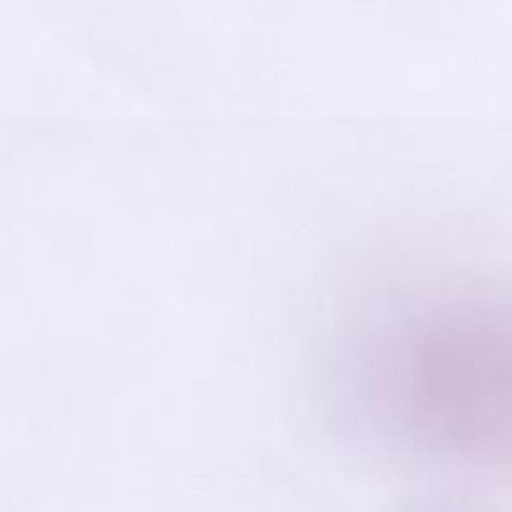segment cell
Wrapping results in <instances>:
<instances>
[{
    "instance_id": "obj_2",
    "label": "cell",
    "mask_w": 512,
    "mask_h": 512,
    "mask_svg": "<svg viewBox=\"0 0 512 512\" xmlns=\"http://www.w3.org/2000/svg\"><path fill=\"white\" fill-rule=\"evenodd\" d=\"M392 512H492L490 507L482 505V502L472 500L465 495H420L412 497V500L397 505Z\"/></svg>"
},
{
    "instance_id": "obj_1",
    "label": "cell",
    "mask_w": 512,
    "mask_h": 512,
    "mask_svg": "<svg viewBox=\"0 0 512 512\" xmlns=\"http://www.w3.org/2000/svg\"><path fill=\"white\" fill-rule=\"evenodd\" d=\"M337 415L415 462L512 470V282L420 279L344 327L329 359Z\"/></svg>"
}]
</instances>
